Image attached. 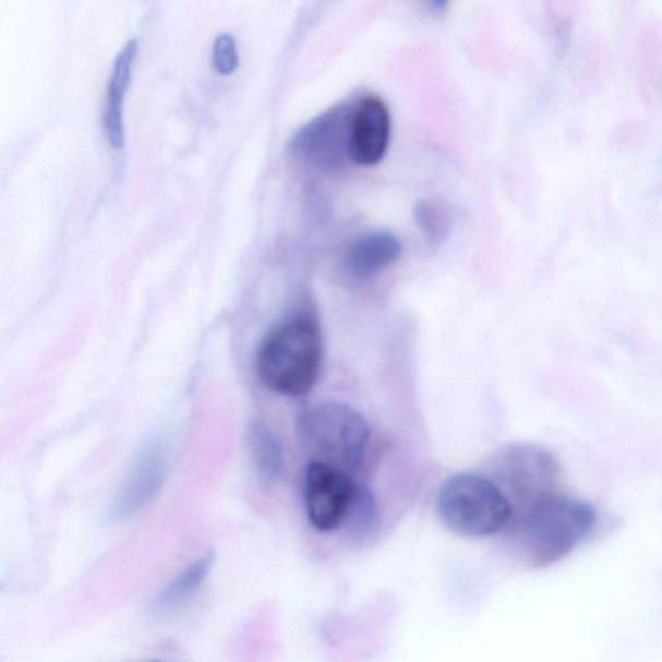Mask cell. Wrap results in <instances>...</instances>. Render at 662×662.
<instances>
[{
    "mask_svg": "<svg viewBox=\"0 0 662 662\" xmlns=\"http://www.w3.org/2000/svg\"><path fill=\"white\" fill-rule=\"evenodd\" d=\"M323 354V333L316 320L298 315L278 325L263 340L257 374L270 392L303 396L315 386Z\"/></svg>",
    "mask_w": 662,
    "mask_h": 662,
    "instance_id": "6da1fadb",
    "label": "cell"
},
{
    "mask_svg": "<svg viewBox=\"0 0 662 662\" xmlns=\"http://www.w3.org/2000/svg\"><path fill=\"white\" fill-rule=\"evenodd\" d=\"M515 525L528 561L534 567H546L588 538L597 525V513L587 502L555 494L519 515Z\"/></svg>",
    "mask_w": 662,
    "mask_h": 662,
    "instance_id": "7a4b0ae2",
    "label": "cell"
},
{
    "mask_svg": "<svg viewBox=\"0 0 662 662\" xmlns=\"http://www.w3.org/2000/svg\"><path fill=\"white\" fill-rule=\"evenodd\" d=\"M438 517L450 531L465 538H488L510 525L513 511L498 488L483 473L452 477L438 490Z\"/></svg>",
    "mask_w": 662,
    "mask_h": 662,
    "instance_id": "3957f363",
    "label": "cell"
},
{
    "mask_svg": "<svg viewBox=\"0 0 662 662\" xmlns=\"http://www.w3.org/2000/svg\"><path fill=\"white\" fill-rule=\"evenodd\" d=\"M483 476L498 488L518 517L541 501L555 496L559 465L547 449L529 443H511L488 458Z\"/></svg>",
    "mask_w": 662,
    "mask_h": 662,
    "instance_id": "277c9868",
    "label": "cell"
},
{
    "mask_svg": "<svg viewBox=\"0 0 662 662\" xmlns=\"http://www.w3.org/2000/svg\"><path fill=\"white\" fill-rule=\"evenodd\" d=\"M302 435L316 462L350 473L364 462L371 428L364 417L340 402H324L302 421Z\"/></svg>",
    "mask_w": 662,
    "mask_h": 662,
    "instance_id": "5b68a950",
    "label": "cell"
},
{
    "mask_svg": "<svg viewBox=\"0 0 662 662\" xmlns=\"http://www.w3.org/2000/svg\"><path fill=\"white\" fill-rule=\"evenodd\" d=\"M352 113L353 108L347 104L327 109L297 132L291 151L322 169H341L350 159Z\"/></svg>",
    "mask_w": 662,
    "mask_h": 662,
    "instance_id": "8992f818",
    "label": "cell"
},
{
    "mask_svg": "<svg viewBox=\"0 0 662 662\" xmlns=\"http://www.w3.org/2000/svg\"><path fill=\"white\" fill-rule=\"evenodd\" d=\"M354 490L357 484L350 473L316 461L306 467L303 494L312 526L322 532L336 531L345 520Z\"/></svg>",
    "mask_w": 662,
    "mask_h": 662,
    "instance_id": "52a82bcc",
    "label": "cell"
},
{
    "mask_svg": "<svg viewBox=\"0 0 662 662\" xmlns=\"http://www.w3.org/2000/svg\"><path fill=\"white\" fill-rule=\"evenodd\" d=\"M167 477V458L161 444L151 443L139 453L116 494L110 508V519L128 520L155 499Z\"/></svg>",
    "mask_w": 662,
    "mask_h": 662,
    "instance_id": "ba28073f",
    "label": "cell"
},
{
    "mask_svg": "<svg viewBox=\"0 0 662 662\" xmlns=\"http://www.w3.org/2000/svg\"><path fill=\"white\" fill-rule=\"evenodd\" d=\"M392 134V118L385 101L369 96L353 108L350 130V159L361 166H374L386 156Z\"/></svg>",
    "mask_w": 662,
    "mask_h": 662,
    "instance_id": "9c48e42d",
    "label": "cell"
},
{
    "mask_svg": "<svg viewBox=\"0 0 662 662\" xmlns=\"http://www.w3.org/2000/svg\"><path fill=\"white\" fill-rule=\"evenodd\" d=\"M402 245L399 239L386 231L360 237L348 248L344 269L353 280H369L399 261Z\"/></svg>",
    "mask_w": 662,
    "mask_h": 662,
    "instance_id": "30bf717a",
    "label": "cell"
},
{
    "mask_svg": "<svg viewBox=\"0 0 662 662\" xmlns=\"http://www.w3.org/2000/svg\"><path fill=\"white\" fill-rule=\"evenodd\" d=\"M137 48V40L130 39L118 53L110 74L106 107L103 111V125L109 143L115 148H122L124 143L123 106L132 69L135 65Z\"/></svg>",
    "mask_w": 662,
    "mask_h": 662,
    "instance_id": "8fae6325",
    "label": "cell"
},
{
    "mask_svg": "<svg viewBox=\"0 0 662 662\" xmlns=\"http://www.w3.org/2000/svg\"><path fill=\"white\" fill-rule=\"evenodd\" d=\"M246 443L260 482L266 486L277 483L284 472V453L274 431L260 420L251 421Z\"/></svg>",
    "mask_w": 662,
    "mask_h": 662,
    "instance_id": "7c38bea8",
    "label": "cell"
},
{
    "mask_svg": "<svg viewBox=\"0 0 662 662\" xmlns=\"http://www.w3.org/2000/svg\"><path fill=\"white\" fill-rule=\"evenodd\" d=\"M214 564V553H207L204 556L198 557L196 562L191 564L190 567L184 569L183 574L167 585V587L159 592L156 598L155 610L161 615H169V613L183 607V605L190 602V599L202 587V583L206 581Z\"/></svg>",
    "mask_w": 662,
    "mask_h": 662,
    "instance_id": "4fadbf2b",
    "label": "cell"
},
{
    "mask_svg": "<svg viewBox=\"0 0 662 662\" xmlns=\"http://www.w3.org/2000/svg\"><path fill=\"white\" fill-rule=\"evenodd\" d=\"M414 221L423 239L431 246H441L452 231V219L447 206L442 201L423 198L414 206Z\"/></svg>",
    "mask_w": 662,
    "mask_h": 662,
    "instance_id": "5bb4252c",
    "label": "cell"
},
{
    "mask_svg": "<svg viewBox=\"0 0 662 662\" xmlns=\"http://www.w3.org/2000/svg\"><path fill=\"white\" fill-rule=\"evenodd\" d=\"M376 525H378V511L374 496L366 488L357 485L341 526L347 528L353 539L365 540L375 531Z\"/></svg>",
    "mask_w": 662,
    "mask_h": 662,
    "instance_id": "9a60e30c",
    "label": "cell"
},
{
    "mask_svg": "<svg viewBox=\"0 0 662 662\" xmlns=\"http://www.w3.org/2000/svg\"><path fill=\"white\" fill-rule=\"evenodd\" d=\"M213 65L221 75H231L240 65L239 51L236 39L231 34H220L214 41Z\"/></svg>",
    "mask_w": 662,
    "mask_h": 662,
    "instance_id": "2e32d148",
    "label": "cell"
},
{
    "mask_svg": "<svg viewBox=\"0 0 662 662\" xmlns=\"http://www.w3.org/2000/svg\"><path fill=\"white\" fill-rule=\"evenodd\" d=\"M155 662H163V661H155Z\"/></svg>",
    "mask_w": 662,
    "mask_h": 662,
    "instance_id": "e0dca14e",
    "label": "cell"
}]
</instances>
